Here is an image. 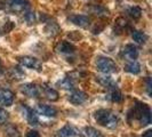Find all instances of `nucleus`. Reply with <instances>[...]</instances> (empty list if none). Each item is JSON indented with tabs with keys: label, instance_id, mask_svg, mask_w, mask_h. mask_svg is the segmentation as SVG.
I'll use <instances>...</instances> for the list:
<instances>
[{
	"label": "nucleus",
	"instance_id": "obj_1",
	"mask_svg": "<svg viewBox=\"0 0 152 137\" xmlns=\"http://www.w3.org/2000/svg\"><path fill=\"white\" fill-rule=\"evenodd\" d=\"M94 119L99 126H103L109 129H114L118 126V117L110 110L107 109H99L94 113Z\"/></svg>",
	"mask_w": 152,
	"mask_h": 137
},
{
	"label": "nucleus",
	"instance_id": "obj_2",
	"mask_svg": "<svg viewBox=\"0 0 152 137\" xmlns=\"http://www.w3.org/2000/svg\"><path fill=\"white\" fill-rule=\"evenodd\" d=\"M133 112L134 114H129V115L136 118L142 126H148L149 123H151V110L146 104L137 103L133 109Z\"/></svg>",
	"mask_w": 152,
	"mask_h": 137
},
{
	"label": "nucleus",
	"instance_id": "obj_3",
	"mask_svg": "<svg viewBox=\"0 0 152 137\" xmlns=\"http://www.w3.org/2000/svg\"><path fill=\"white\" fill-rule=\"evenodd\" d=\"M96 68L102 73H114L118 71V65L113 60L107 56H99L96 58Z\"/></svg>",
	"mask_w": 152,
	"mask_h": 137
},
{
	"label": "nucleus",
	"instance_id": "obj_4",
	"mask_svg": "<svg viewBox=\"0 0 152 137\" xmlns=\"http://www.w3.org/2000/svg\"><path fill=\"white\" fill-rule=\"evenodd\" d=\"M18 63L25 66L28 68H31V70H36V71H41L42 68V64L41 62L39 61L38 58L36 57H32V56H21L17 58Z\"/></svg>",
	"mask_w": 152,
	"mask_h": 137
},
{
	"label": "nucleus",
	"instance_id": "obj_5",
	"mask_svg": "<svg viewBox=\"0 0 152 137\" xmlns=\"http://www.w3.org/2000/svg\"><path fill=\"white\" fill-rule=\"evenodd\" d=\"M20 90L30 98H38L41 95V87L36 84H24L20 87Z\"/></svg>",
	"mask_w": 152,
	"mask_h": 137
},
{
	"label": "nucleus",
	"instance_id": "obj_6",
	"mask_svg": "<svg viewBox=\"0 0 152 137\" xmlns=\"http://www.w3.org/2000/svg\"><path fill=\"white\" fill-rule=\"evenodd\" d=\"M8 7L13 13H26L30 9V2L28 0H9Z\"/></svg>",
	"mask_w": 152,
	"mask_h": 137
},
{
	"label": "nucleus",
	"instance_id": "obj_7",
	"mask_svg": "<svg viewBox=\"0 0 152 137\" xmlns=\"http://www.w3.org/2000/svg\"><path fill=\"white\" fill-rule=\"evenodd\" d=\"M68 98L72 104H75V105H80V104H84L85 102L87 101L88 96H87V94L83 90L72 89L71 93L69 94Z\"/></svg>",
	"mask_w": 152,
	"mask_h": 137
},
{
	"label": "nucleus",
	"instance_id": "obj_8",
	"mask_svg": "<svg viewBox=\"0 0 152 137\" xmlns=\"http://www.w3.org/2000/svg\"><path fill=\"white\" fill-rule=\"evenodd\" d=\"M14 93L8 89H0V105L10 106L14 103Z\"/></svg>",
	"mask_w": 152,
	"mask_h": 137
},
{
	"label": "nucleus",
	"instance_id": "obj_9",
	"mask_svg": "<svg viewBox=\"0 0 152 137\" xmlns=\"http://www.w3.org/2000/svg\"><path fill=\"white\" fill-rule=\"evenodd\" d=\"M22 111H23V117H25V119L29 121L30 125H32V126L39 125L38 115L36 114V112L32 109L28 107L26 105H22Z\"/></svg>",
	"mask_w": 152,
	"mask_h": 137
},
{
	"label": "nucleus",
	"instance_id": "obj_10",
	"mask_svg": "<svg viewBox=\"0 0 152 137\" xmlns=\"http://www.w3.org/2000/svg\"><path fill=\"white\" fill-rule=\"evenodd\" d=\"M70 22H72L75 25H78L80 28H88L89 24H91V20L88 16H85V15H72L69 17Z\"/></svg>",
	"mask_w": 152,
	"mask_h": 137
},
{
	"label": "nucleus",
	"instance_id": "obj_11",
	"mask_svg": "<svg viewBox=\"0 0 152 137\" xmlns=\"http://www.w3.org/2000/svg\"><path fill=\"white\" fill-rule=\"evenodd\" d=\"M122 56L128 61H135L138 57V49L134 45H127L122 49Z\"/></svg>",
	"mask_w": 152,
	"mask_h": 137
},
{
	"label": "nucleus",
	"instance_id": "obj_12",
	"mask_svg": "<svg viewBox=\"0 0 152 137\" xmlns=\"http://www.w3.org/2000/svg\"><path fill=\"white\" fill-rule=\"evenodd\" d=\"M79 135V131L70 125H65L63 128L57 130L56 133V137H76Z\"/></svg>",
	"mask_w": 152,
	"mask_h": 137
},
{
	"label": "nucleus",
	"instance_id": "obj_13",
	"mask_svg": "<svg viewBox=\"0 0 152 137\" xmlns=\"http://www.w3.org/2000/svg\"><path fill=\"white\" fill-rule=\"evenodd\" d=\"M37 112L47 118H54L57 115V110L55 107L46 105V104H39L37 106Z\"/></svg>",
	"mask_w": 152,
	"mask_h": 137
},
{
	"label": "nucleus",
	"instance_id": "obj_14",
	"mask_svg": "<svg viewBox=\"0 0 152 137\" xmlns=\"http://www.w3.org/2000/svg\"><path fill=\"white\" fill-rule=\"evenodd\" d=\"M55 50L57 53H61V54H73L75 50H76V47L70 44L69 41H61L56 45V48Z\"/></svg>",
	"mask_w": 152,
	"mask_h": 137
},
{
	"label": "nucleus",
	"instance_id": "obj_15",
	"mask_svg": "<svg viewBox=\"0 0 152 137\" xmlns=\"http://www.w3.org/2000/svg\"><path fill=\"white\" fill-rule=\"evenodd\" d=\"M41 90L44 91V95L46 96V98L52 101V102H56L60 95H58V91L55 90L52 87H48V86H42L41 87Z\"/></svg>",
	"mask_w": 152,
	"mask_h": 137
},
{
	"label": "nucleus",
	"instance_id": "obj_16",
	"mask_svg": "<svg viewBox=\"0 0 152 137\" xmlns=\"http://www.w3.org/2000/svg\"><path fill=\"white\" fill-rule=\"evenodd\" d=\"M107 98L110 99L111 102L114 103H119L122 101V94L120 93V90L113 86V87H110L109 88V93H107Z\"/></svg>",
	"mask_w": 152,
	"mask_h": 137
},
{
	"label": "nucleus",
	"instance_id": "obj_17",
	"mask_svg": "<svg viewBox=\"0 0 152 137\" xmlns=\"http://www.w3.org/2000/svg\"><path fill=\"white\" fill-rule=\"evenodd\" d=\"M125 71L132 74H137L141 72V65L137 61H129L125 65Z\"/></svg>",
	"mask_w": 152,
	"mask_h": 137
},
{
	"label": "nucleus",
	"instance_id": "obj_18",
	"mask_svg": "<svg viewBox=\"0 0 152 137\" xmlns=\"http://www.w3.org/2000/svg\"><path fill=\"white\" fill-rule=\"evenodd\" d=\"M132 38L133 40L137 42V44H140V45H143L145 44V41H146V34L143 33V32H141V31H137V30H134L133 31V33H132Z\"/></svg>",
	"mask_w": 152,
	"mask_h": 137
},
{
	"label": "nucleus",
	"instance_id": "obj_19",
	"mask_svg": "<svg viewBox=\"0 0 152 137\" xmlns=\"http://www.w3.org/2000/svg\"><path fill=\"white\" fill-rule=\"evenodd\" d=\"M5 135L7 137H21V133L17 129V127L13 125H8L5 129Z\"/></svg>",
	"mask_w": 152,
	"mask_h": 137
},
{
	"label": "nucleus",
	"instance_id": "obj_20",
	"mask_svg": "<svg viewBox=\"0 0 152 137\" xmlns=\"http://www.w3.org/2000/svg\"><path fill=\"white\" fill-rule=\"evenodd\" d=\"M58 86H61V88L63 89H68V90H72L75 87L72 78H63L62 80L58 81Z\"/></svg>",
	"mask_w": 152,
	"mask_h": 137
},
{
	"label": "nucleus",
	"instance_id": "obj_21",
	"mask_svg": "<svg viewBox=\"0 0 152 137\" xmlns=\"http://www.w3.org/2000/svg\"><path fill=\"white\" fill-rule=\"evenodd\" d=\"M96 80L99 81V84L102 85V86H104V87H107V88H110V87H113L115 86L114 84V81L110 78V77H97L96 78Z\"/></svg>",
	"mask_w": 152,
	"mask_h": 137
},
{
	"label": "nucleus",
	"instance_id": "obj_22",
	"mask_svg": "<svg viewBox=\"0 0 152 137\" xmlns=\"http://www.w3.org/2000/svg\"><path fill=\"white\" fill-rule=\"evenodd\" d=\"M85 134H86L87 137H103L101 131H99V130L95 129V128H93V127L85 128Z\"/></svg>",
	"mask_w": 152,
	"mask_h": 137
},
{
	"label": "nucleus",
	"instance_id": "obj_23",
	"mask_svg": "<svg viewBox=\"0 0 152 137\" xmlns=\"http://www.w3.org/2000/svg\"><path fill=\"white\" fill-rule=\"evenodd\" d=\"M128 14L132 18H134V20H138L141 16H142V9L140 7H137V6H134V7H132L128 10Z\"/></svg>",
	"mask_w": 152,
	"mask_h": 137
},
{
	"label": "nucleus",
	"instance_id": "obj_24",
	"mask_svg": "<svg viewBox=\"0 0 152 137\" xmlns=\"http://www.w3.org/2000/svg\"><path fill=\"white\" fill-rule=\"evenodd\" d=\"M10 72H12V78L16 79V80H20V79H22L23 77H24V72L20 68H17V66L16 68H12Z\"/></svg>",
	"mask_w": 152,
	"mask_h": 137
},
{
	"label": "nucleus",
	"instance_id": "obj_25",
	"mask_svg": "<svg viewBox=\"0 0 152 137\" xmlns=\"http://www.w3.org/2000/svg\"><path fill=\"white\" fill-rule=\"evenodd\" d=\"M24 20L28 24H34L36 22V14L34 13H31V12H26L25 15H24Z\"/></svg>",
	"mask_w": 152,
	"mask_h": 137
},
{
	"label": "nucleus",
	"instance_id": "obj_26",
	"mask_svg": "<svg viewBox=\"0 0 152 137\" xmlns=\"http://www.w3.org/2000/svg\"><path fill=\"white\" fill-rule=\"evenodd\" d=\"M8 118H9V114H8L7 111L0 107V126L1 125H5L7 122Z\"/></svg>",
	"mask_w": 152,
	"mask_h": 137
},
{
	"label": "nucleus",
	"instance_id": "obj_27",
	"mask_svg": "<svg viewBox=\"0 0 152 137\" xmlns=\"http://www.w3.org/2000/svg\"><path fill=\"white\" fill-rule=\"evenodd\" d=\"M115 26H117V29H118V30L121 32V31H124V29L127 26V21L120 17V18H118V20H117V22H115Z\"/></svg>",
	"mask_w": 152,
	"mask_h": 137
},
{
	"label": "nucleus",
	"instance_id": "obj_28",
	"mask_svg": "<svg viewBox=\"0 0 152 137\" xmlns=\"http://www.w3.org/2000/svg\"><path fill=\"white\" fill-rule=\"evenodd\" d=\"M26 137H40V134H39L37 130L31 129V130H29V131H28Z\"/></svg>",
	"mask_w": 152,
	"mask_h": 137
},
{
	"label": "nucleus",
	"instance_id": "obj_29",
	"mask_svg": "<svg viewBox=\"0 0 152 137\" xmlns=\"http://www.w3.org/2000/svg\"><path fill=\"white\" fill-rule=\"evenodd\" d=\"M151 86H152L151 79H150V78H148V79H146V89H148V94H149V96H151Z\"/></svg>",
	"mask_w": 152,
	"mask_h": 137
},
{
	"label": "nucleus",
	"instance_id": "obj_30",
	"mask_svg": "<svg viewBox=\"0 0 152 137\" xmlns=\"http://www.w3.org/2000/svg\"><path fill=\"white\" fill-rule=\"evenodd\" d=\"M143 137H152V131H151V130L145 131V134L143 135Z\"/></svg>",
	"mask_w": 152,
	"mask_h": 137
},
{
	"label": "nucleus",
	"instance_id": "obj_31",
	"mask_svg": "<svg viewBox=\"0 0 152 137\" xmlns=\"http://www.w3.org/2000/svg\"><path fill=\"white\" fill-rule=\"evenodd\" d=\"M2 72V66H1V63H0V73Z\"/></svg>",
	"mask_w": 152,
	"mask_h": 137
}]
</instances>
